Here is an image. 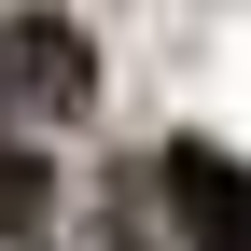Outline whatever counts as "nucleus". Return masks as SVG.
Returning a JSON list of instances; mask_svg holds the SVG:
<instances>
[{"mask_svg": "<svg viewBox=\"0 0 251 251\" xmlns=\"http://www.w3.org/2000/svg\"><path fill=\"white\" fill-rule=\"evenodd\" d=\"M98 112V56L70 14H0V126H70Z\"/></svg>", "mask_w": 251, "mask_h": 251, "instance_id": "f257e3e1", "label": "nucleus"}, {"mask_svg": "<svg viewBox=\"0 0 251 251\" xmlns=\"http://www.w3.org/2000/svg\"><path fill=\"white\" fill-rule=\"evenodd\" d=\"M168 224H181V251H251V168L224 140H168Z\"/></svg>", "mask_w": 251, "mask_h": 251, "instance_id": "f03ea898", "label": "nucleus"}, {"mask_svg": "<svg viewBox=\"0 0 251 251\" xmlns=\"http://www.w3.org/2000/svg\"><path fill=\"white\" fill-rule=\"evenodd\" d=\"M0 237H56V168H42V153H28V140H0Z\"/></svg>", "mask_w": 251, "mask_h": 251, "instance_id": "7ed1b4c3", "label": "nucleus"}, {"mask_svg": "<svg viewBox=\"0 0 251 251\" xmlns=\"http://www.w3.org/2000/svg\"><path fill=\"white\" fill-rule=\"evenodd\" d=\"M112 251H153V237H140V224H126V209H112Z\"/></svg>", "mask_w": 251, "mask_h": 251, "instance_id": "20e7f679", "label": "nucleus"}]
</instances>
